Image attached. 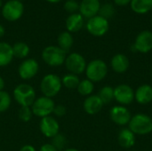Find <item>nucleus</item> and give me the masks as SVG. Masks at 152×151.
<instances>
[{
    "mask_svg": "<svg viewBox=\"0 0 152 151\" xmlns=\"http://www.w3.org/2000/svg\"><path fill=\"white\" fill-rule=\"evenodd\" d=\"M53 114L57 117H62L65 116L66 114V108L64 105H61V104H58V105H55L54 109H53Z\"/></svg>",
    "mask_w": 152,
    "mask_h": 151,
    "instance_id": "nucleus-33",
    "label": "nucleus"
},
{
    "mask_svg": "<svg viewBox=\"0 0 152 151\" xmlns=\"http://www.w3.org/2000/svg\"><path fill=\"white\" fill-rule=\"evenodd\" d=\"M62 84L61 78L56 74H47L45 75L39 85V88L44 96L53 98L61 90Z\"/></svg>",
    "mask_w": 152,
    "mask_h": 151,
    "instance_id": "nucleus-3",
    "label": "nucleus"
},
{
    "mask_svg": "<svg viewBox=\"0 0 152 151\" xmlns=\"http://www.w3.org/2000/svg\"><path fill=\"white\" fill-rule=\"evenodd\" d=\"M57 42L58 46L67 53L71 49L74 44V38L71 33H69V31H63L58 36Z\"/></svg>",
    "mask_w": 152,
    "mask_h": 151,
    "instance_id": "nucleus-23",
    "label": "nucleus"
},
{
    "mask_svg": "<svg viewBox=\"0 0 152 151\" xmlns=\"http://www.w3.org/2000/svg\"><path fill=\"white\" fill-rule=\"evenodd\" d=\"M55 105L56 104L53 98H49L43 95L35 100V101L31 105V109L34 116L43 118L53 114Z\"/></svg>",
    "mask_w": 152,
    "mask_h": 151,
    "instance_id": "nucleus-6",
    "label": "nucleus"
},
{
    "mask_svg": "<svg viewBox=\"0 0 152 151\" xmlns=\"http://www.w3.org/2000/svg\"><path fill=\"white\" fill-rule=\"evenodd\" d=\"M134 99L140 104H148L152 101V86L150 85H141L134 93Z\"/></svg>",
    "mask_w": 152,
    "mask_h": 151,
    "instance_id": "nucleus-20",
    "label": "nucleus"
},
{
    "mask_svg": "<svg viewBox=\"0 0 152 151\" xmlns=\"http://www.w3.org/2000/svg\"><path fill=\"white\" fill-rule=\"evenodd\" d=\"M58 151H62L65 150V147L67 145V139L62 133H58L54 137L52 138V142H51Z\"/></svg>",
    "mask_w": 152,
    "mask_h": 151,
    "instance_id": "nucleus-30",
    "label": "nucleus"
},
{
    "mask_svg": "<svg viewBox=\"0 0 152 151\" xmlns=\"http://www.w3.org/2000/svg\"><path fill=\"white\" fill-rule=\"evenodd\" d=\"M98 96L100 97L103 104H109L114 99V88L106 85L100 90Z\"/></svg>",
    "mask_w": 152,
    "mask_h": 151,
    "instance_id": "nucleus-27",
    "label": "nucleus"
},
{
    "mask_svg": "<svg viewBox=\"0 0 152 151\" xmlns=\"http://www.w3.org/2000/svg\"><path fill=\"white\" fill-rule=\"evenodd\" d=\"M114 13H115V8L111 3H105L103 4H101L100 11L98 13L99 15L109 20L114 15Z\"/></svg>",
    "mask_w": 152,
    "mask_h": 151,
    "instance_id": "nucleus-29",
    "label": "nucleus"
},
{
    "mask_svg": "<svg viewBox=\"0 0 152 151\" xmlns=\"http://www.w3.org/2000/svg\"><path fill=\"white\" fill-rule=\"evenodd\" d=\"M33 112L31 109V107H20L18 112L19 119L24 123H28L31 120L33 117Z\"/></svg>",
    "mask_w": 152,
    "mask_h": 151,
    "instance_id": "nucleus-31",
    "label": "nucleus"
},
{
    "mask_svg": "<svg viewBox=\"0 0 152 151\" xmlns=\"http://www.w3.org/2000/svg\"><path fill=\"white\" fill-rule=\"evenodd\" d=\"M85 72L87 79H89L93 83L100 82L107 76L108 66L102 60H93L86 65Z\"/></svg>",
    "mask_w": 152,
    "mask_h": 151,
    "instance_id": "nucleus-5",
    "label": "nucleus"
},
{
    "mask_svg": "<svg viewBox=\"0 0 152 151\" xmlns=\"http://www.w3.org/2000/svg\"><path fill=\"white\" fill-rule=\"evenodd\" d=\"M4 33H5V30H4V28L3 27V25H2V24H0V38L4 36Z\"/></svg>",
    "mask_w": 152,
    "mask_h": 151,
    "instance_id": "nucleus-38",
    "label": "nucleus"
},
{
    "mask_svg": "<svg viewBox=\"0 0 152 151\" xmlns=\"http://www.w3.org/2000/svg\"><path fill=\"white\" fill-rule=\"evenodd\" d=\"M115 4L118 6H126L127 4H130L132 0H113Z\"/></svg>",
    "mask_w": 152,
    "mask_h": 151,
    "instance_id": "nucleus-35",
    "label": "nucleus"
},
{
    "mask_svg": "<svg viewBox=\"0 0 152 151\" xmlns=\"http://www.w3.org/2000/svg\"><path fill=\"white\" fill-rule=\"evenodd\" d=\"M62 151H79L78 150H77V149H75V148H69V149H65V150H63Z\"/></svg>",
    "mask_w": 152,
    "mask_h": 151,
    "instance_id": "nucleus-39",
    "label": "nucleus"
},
{
    "mask_svg": "<svg viewBox=\"0 0 152 151\" xmlns=\"http://www.w3.org/2000/svg\"><path fill=\"white\" fill-rule=\"evenodd\" d=\"M38 71L39 64L37 61L33 58H27L23 60L18 67V75L24 81H28L35 77Z\"/></svg>",
    "mask_w": 152,
    "mask_h": 151,
    "instance_id": "nucleus-10",
    "label": "nucleus"
},
{
    "mask_svg": "<svg viewBox=\"0 0 152 151\" xmlns=\"http://www.w3.org/2000/svg\"><path fill=\"white\" fill-rule=\"evenodd\" d=\"M131 151H132V150H131Z\"/></svg>",
    "mask_w": 152,
    "mask_h": 151,
    "instance_id": "nucleus-44",
    "label": "nucleus"
},
{
    "mask_svg": "<svg viewBox=\"0 0 152 151\" xmlns=\"http://www.w3.org/2000/svg\"><path fill=\"white\" fill-rule=\"evenodd\" d=\"M19 1H20V2H21V1H22V0H19Z\"/></svg>",
    "mask_w": 152,
    "mask_h": 151,
    "instance_id": "nucleus-42",
    "label": "nucleus"
},
{
    "mask_svg": "<svg viewBox=\"0 0 152 151\" xmlns=\"http://www.w3.org/2000/svg\"><path fill=\"white\" fill-rule=\"evenodd\" d=\"M24 6L19 0H9L3 4L2 15L8 21H16L21 18Z\"/></svg>",
    "mask_w": 152,
    "mask_h": 151,
    "instance_id": "nucleus-7",
    "label": "nucleus"
},
{
    "mask_svg": "<svg viewBox=\"0 0 152 151\" xmlns=\"http://www.w3.org/2000/svg\"><path fill=\"white\" fill-rule=\"evenodd\" d=\"M129 129L139 135H145L152 132V119L145 114L140 113L132 117L129 122Z\"/></svg>",
    "mask_w": 152,
    "mask_h": 151,
    "instance_id": "nucleus-4",
    "label": "nucleus"
},
{
    "mask_svg": "<svg viewBox=\"0 0 152 151\" xmlns=\"http://www.w3.org/2000/svg\"><path fill=\"white\" fill-rule=\"evenodd\" d=\"M79 82H80V79L78 76L72 74V73H68L61 77L62 86H64L67 89H70V90L77 89Z\"/></svg>",
    "mask_w": 152,
    "mask_h": 151,
    "instance_id": "nucleus-25",
    "label": "nucleus"
},
{
    "mask_svg": "<svg viewBox=\"0 0 152 151\" xmlns=\"http://www.w3.org/2000/svg\"><path fill=\"white\" fill-rule=\"evenodd\" d=\"M101 7L100 0H82L79 4V13L86 19L98 15Z\"/></svg>",
    "mask_w": 152,
    "mask_h": 151,
    "instance_id": "nucleus-15",
    "label": "nucleus"
},
{
    "mask_svg": "<svg viewBox=\"0 0 152 151\" xmlns=\"http://www.w3.org/2000/svg\"><path fill=\"white\" fill-rule=\"evenodd\" d=\"M103 103L100 97L98 95L92 94L90 96H87V98L85 100L83 103L84 110L88 115H95L99 113L102 109Z\"/></svg>",
    "mask_w": 152,
    "mask_h": 151,
    "instance_id": "nucleus-16",
    "label": "nucleus"
},
{
    "mask_svg": "<svg viewBox=\"0 0 152 151\" xmlns=\"http://www.w3.org/2000/svg\"><path fill=\"white\" fill-rule=\"evenodd\" d=\"M39 130L44 136L52 139L60 133V125L55 117L48 116L40 119Z\"/></svg>",
    "mask_w": 152,
    "mask_h": 151,
    "instance_id": "nucleus-11",
    "label": "nucleus"
},
{
    "mask_svg": "<svg viewBox=\"0 0 152 151\" xmlns=\"http://www.w3.org/2000/svg\"><path fill=\"white\" fill-rule=\"evenodd\" d=\"M12 95L14 101L20 107H31V105L37 99L35 88L26 83H21L16 85L13 89Z\"/></svg>",
    "mask_w": 152,
    "mask_h": 151,
    "instance_id": "nucleus-1",
    "label": "nucleus"
},
{
    "mask_svg": "<svg viewBox=\"0 0 152 151\" xmlns=\"http://www.w3.org/2000/svg\"><path fill=\"white\" fill-rule=\"evenodd\" d=\"M114 99L120 104L129 105L134 99V92L128 85H119L114 89Z\"/></svg>",
    "mask_w": 152,
    "mask_h": 151,
    "instance_id": "nucleus-13",
    "label": "nucleus"
},
{
    "mask_svg": "<svg viewBox=\"0 0 152 151\" xmlns=\"http://www.w3.org/2000/svg\"><path fill=\"white\" fill-rule=\"evenodd\" d=\"M130 6L135 13L145 14L152 10V0H132Z\"/></svg>",
    "mask_w": 152,
    "mask_h": 151,
    "instance_id": "nucleus-22",
    "label": "nucleus"
},
{
    "mask_svg": "<svg viewBox=\"0 0 152 151\" xmlns=\"http://www.w3.org/2000/svg\"><path fill=\"white\" fill-rule=\"evenodd\" d=\"M86 27L91 35L94 36H102L108 32L110 28V23L107 19L98 14L88 19Z\"/></svg>",
    "mask_w": 152,
    "mask_h": 151,
    "instance_id": "nucleus-8",
    "label": "nucleus"
},
{
    "mask_svg": "<svg viewBox=\"0 0 152 151\" xmlns=\"http://www.w3.org/2000/svg\"><path fill=\"white\" fill-rule=\"evenodd\" d=\"M41 57L46 65L53 68H56L61 67L64 64L67 55L66 53L59 46L49 45L42 51Z\"/></svg>",
    "mask_w": 152,
    "mask_h": 151,
    "instance_id": "nucleus-2",
    "label": "nucleus"
},
{
    "mask_svg": "<svg viewBox=\"0 0 152 151\" xmlns=\"http://www.w3.org/2000/svg\"><path fill=\"white\" fill-rule=\"evenodd\" d=\"M47 2H49V3H52V4H55V3H59V2H61V0H46Z\"/></svg>",
    "mask_w": 152,
    "mask_h": 151,
    "instance_id": "nucleus-40",
    "label": "nucleus"
},
{
    "mask_svg": "<svg viewBox=\"0 0 152 151\" xmlns=\"http://www.w3.org/2000/svg\"><path fill=\"white\" fill-rule=\"evenodd\" d=\"M84 23H85L84 17L80 13L76 12V13L69 14L66 20L67 31H69V33L78 32L84 27Z\"/></svg>",
    "mask_w": 152,
    "mask_h": 151,
    "instance_id": "nucleus-17",
    "label": "nucleus"
},
{
    "mask_svg": "<svg viewBox=\"0 0 152 151\" xmlns=\"http://www.w3.org/2000/svg\"><path fill=\"white\" fill-rule=\"evenodd\" d=\"M151 25H152V21H151Z\"/></svg>",
    "mask_w": 152,
    "mask_h": 151,
    "instance_id": "nucleus-43",
    "label": "nucleus"
},
{
    "mask_svg": "<svg viewBox=\"0 0 152 151\" xmlns=\"http://www.w3.org/2000/svg\"><path fill=\"white\" fill-rule=\"evenodd\" d=\"M12 104V97L8 92H0V113H4L9 109Z\"/></svg>",
    "mask_w": 152,
    "mask_h": 151,
    "instance_id": "nucleus-28",
    "label": "nucleus"
},
{
    "mask_svg": "<svg viewBox=\"0 0 152 151\" xmlns=\"http://www.w3.org/2000/svg\"><path fill=\"white\" fill-rule=\"evenodd\" d=\"M94 89V83L92 81H90L89 79H83L80 80L78 86L77 88L78 93L82 96H90L92 95Z\"/></svg>",
    "mask_w": 152,
    "mask_h": 151,
    "instance_id": "nucleus-26",
    "label": "nucleus"
},
{
    "mask_svg": "<svg viewBox=\"0 0 152 151\" xmlns=\"http://www.w3.org/2000/svg\"><path fill=\"white\" fill-rule=\"evenodd\" d=\"M135 134L129 129V128H124L122 129L118 136V141L119 145L122 148L125 149H130L132 148L135 143Z\"/></svg>",
    "mask_w": 152,
    "mask_h": 151,
    "instance_id": "nucleus-21",
    "label": "nucleus"
},
{
    "mask_svg": "<svg viewBox=\"0 0 152 151\" xmlns=\"http://www.w3.org/2000/svg\"><path fill=\"white\" fill-rule=\"evenodd\" d=\"M3 7V2H2V0H0V8H2Z\"/></svg>",
    "mask_w": 152,
    "mask_h": 151,
    "instance_id": "nucleus-41",
    "label": "nucleus"
},
{
    "mask_svg": "<svg viewBox=\"0 0 152 151\" xmlns=\"http://www.w3.org/2000/svg\"><path fill=\"white\" fill-rule=\"evenodd\" d=\"M4 86H5V82L4 80V78L0 76V92L1 91H4Z\"/></svg>",
    "mask_w": 152,
    "mask_h": 151,
    "instance_id": "nucleus-37",
    "label": "nucleus"
},
{
    "mask_svg": "<svg viewBox=\"0 0 152 151\" xmlns=\"http://www.w3.org/2000/svg\"><path fill=\"white\" fill-rule=\"evenodd\" d=\"M64 64L69 73L77 76L86 71L87 65L84 56L78 53H71L67 55Z\"/></svg>",
    "mask_w": 152,
    "mask_h": 151,
    "instance_id": "nucleus-9",
    "label": "nucleus"
},
{
    "mask_svg": "<svg viewBox=\"0 0 152 151\" xmlns=\"http://www.w3.org/2000/svg\"><path fill=\"white\" fill-rule=\"evenodd\" d=\"M12 46L13 56L17 59L25 60L29 54L30 48L29 46L24 42H17Z\"/></svg>",
    "mask_w": 152,
    "mask_h": 151,
    "instance_id": "nucleus-24",
    "label": "nucleus"
},
{
    "mask_svg": "<svg viewBox=\"0 0 152 151\" xmlns=\"http://www.w3.org/2000/svg\"><path fill=\"white\" fill-rule=\"evenodd\" d=\"M110 119L118 125H126L129 124L132 117L130 111L123 106H115L110 112Z\"/></svg>",
    "mask_w": 152,
    "mask_h": 151,
    "instance_id": "nucleus-14",
    "label": "nucleus"
},
{
    "mask_svg": "<svg viewBox=\"0 0 152 151\" xmlns=\"http://www.w3.org/2000/svg\"><path fill=\"white\" fill-rule=\"evenodd\" d=\"M39 151H58L56 150V148L52 144V143H45L43 144L40 149Z\"/></svg>",
    "mask_w": 152,
    "mask_h": 151,
    "instance_id": "nucleus-34",
    "label": "nucleus"
},
{
    "mask_svg": "<svg viewBox=\"0 0 152 151\" xmlns=\"http://www.w3.org/2000/svg\"><path fill=\"white\" fill-rule=\"evenodd\" d=\"M134 52L147 53L152 50V32L150 30H143L140 32L133 45Z\"/></svg>",
    "mask_w": 152,
    "mask_h": 151,
    "instance_id": "nucleus-12",
    "label": "nucleus"
},
{
    "mask_svg": "<svg viewBox=\"0 0 152 151\" xmlns=\"http://www.w3.org/2000/svg\"><path fill=\"white\" fill-rule=\"evenodd\" d=\"M63 7L69 13H76L77 11H79V3L76 0H67Z\"/></svg>",
    "mask_w": 152,
    "mask_h": 151,
    "instance_id": "nucleus-32",
    "label": "nucleus"
},
{
    "mask_svg": "<svg viewBox=\"0 0 152 151\" xmlns=\"http://www.w3.org/2000/svg\"><path fill=\"white\" fill-rule=\"evenodd\" d=\"M13 58L12 46L6 42H0V68L8 66Z\"/></svg>",
    "mask_w": 152,
    "mask_h": 151,
    "instance_id": "nucleus-19",
    "label": "nucleus"
},
{
    "mask_svg": "<svg viewBox=\"0 0 152 151\" xmlns=\"http://www.w3.org/2000/svg\"><path fill=\"white\" fill-rule=\"evenodd\" d=\"M19 151H37V150H36V149H35V147H34V146L29 145V144H26V145L22 146V147L20 149V150Z\"/></svg>",
    "mask_w": 152,
    "mask_h": 151,
    "instance_id": "nucleus-36",
    "label": "nucleus"
},
{
    "mask_svg": "<svg viewBox=\"0 0 152 151\" xmlns=\"http://www.w3.org/2000/svg\"><path fill=\"white\" fill-rule=\"evenodd\" d=\"M111 68L112 69L119 74L125 73L129 68V60L128 58L122 53H118L114 55L111 59Z\"/></svg>",
    "mask_w": 152,
    "mask_h": 151,
    "instance_id": "nucleus-18",
    "label": "nucleus"
}]
</instances>
